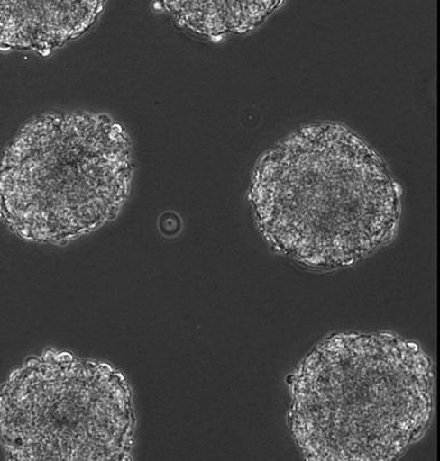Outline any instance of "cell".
Listing matches in <instances>:
<instances>
[{
  "label": "cell",
  "instance_id": "cell-1",
  "mask_svg": "<svg viewBox=\"0 0 440 461\" xmlns=\"http://www.w3.org/2000/svg\"><path fill=\"white\" fill-rule=\"evenodd\" d=\"M249 198L266 242L313 270L365 259L399 225L400 189L387 164L340 124L306 126L270 149Z\"/></svg>",
  "mask_w": 440,
  "mask_h": 461
},
{
  "label": "cell",
  "instance_id": "cell-2",
  "mask_svg": "<svg viewBox=\"0 0 440 461\" xmlns=\"http://www.w3.org/2000/svg\"><path fill=\"white\" fill-rule=\"evenodd\" d=\"M433 363L392 333H338L300 362L291 379L289 427L304 458H399L429 429Z\"/></svg>",
  "mask_w": 440,
  "mask_h": 461
},
{
  "label": "cell",
  "instance_id": "cell-3",
  "mask_svg": "<svg viewBox=\"0 0 440 461\" xmlns=\"http://www.w3.org/2000/svg\"><path fill=\"white\" fill-rule=\"evenodd\" d=\"M133 176V143L120 122L100 113H43L3 152L0 221L28 242H73L117 217Z\"/></svg>",
  "mask_w": 440,
  "mask_h": 461
},
{
  "label": "cell",
  "instance_id": "cell-4",
  "mask_svg": "<svg viewBox=\"0 0 440 461\" xmlns=\"http://www.w3.org/2000/svg\"><path fill=\"white\" fill-rule=\"evenodd\" d=\"M135 412L125 376L107 363L44 350L0 387L8 460H128Z\"/></svg>",
  "mask_w": 440,
  "mask_h": 461
},
{
  "label": "cell",
  "instance_id": "cell-5",
  "mask_svg": "<svg viewBox=\"0 0 440 461\" xmlns=\"http://www.w3.org/2000/svg\"><path fill=\"white\" fill-rule=\"evenodd\" d=\"M103 8L90 0H0V50L46 55L87 32Z\"/></svg>",
  "mask_w": 440,
  "mask_h": 461
},
{
  "label": "cell",
  "instance_id": "cell-6",
  "mask_svg": "<svg viewBox=\"0 0 440 461\" xmlns=\"http://www.w3.org/2000/svg\"><path fill=\"white\" fill-rule=\"evenodd\" d=\"M234 11L239 2H167L181 23L194 32L201 33H222L235 29H243L248 21V11L243 7Z\"/></svg>",
  "mask_w": 440,
  "mask_h": 461
}]
</instances>
